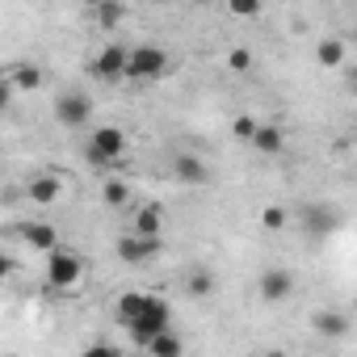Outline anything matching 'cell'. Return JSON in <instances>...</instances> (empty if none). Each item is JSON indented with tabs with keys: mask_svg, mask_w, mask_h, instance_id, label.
I'll use <instances>...</instances> for the list:
<instances>
[{
	"mask_svg": "<svg viewBox=\"0 0 357 357\" xmlns=\"http://www.w3.org/2000/svg\"><path fill=\"white\" fill-rule=\"evenodd\" d=\"M118 324L130 332V340L135 344H151V336H160L164 328H172V311H168V303L164 298H155V294H143V290H126L122 298H118Z\"/></svg>",
	"mask_w": 357,
	"mask_h": 357,
	"instance_id": "1",
	"label": "cell"
},
{
	"mask_svg": "<svg viewBox=\"0 0 357 357\" xmlns=\"http://www.w3.org/2000/svg\"><path fill=\"white\" fill-rule=\"evenodd\" d=\"M84 282V257L76 252V248H68V244H59V248H51L47 252V286L51 290H76Z\"/></svg>",
	"mask_w": 357,
	"mask_h": 357,
	"instance_id": "2",
	"label": "cell"
},
{
	"mask_svg": "<svg viewBox=\"0 0 357 357\" xmlns=\"http://www.w3.org/2000/svg\"><path fill=\"white\" fill-rule=\"evenodd\" d=\"M168 72V51L164 47H135L130 59H126V80L130 84H147V80H160Z\"/></svg>",
	"mask_w": 357,
	"mask_h": 357,
	"instance_id": "3",
	"label": "cell"
},
{
	"mask_svg": "<svg viewBox=\"0 0 357 357\" xmlns=\"http://www.w3.org/2000/svg\"><path fill=\"white\" fill-rule=\"evenodd\" d=\"M84 155H89V164H97V168L118 164V160L126 155V135H122L118 126H97V130L89 135V143H84Z\"/></svg>",
	"mask_w": 357,
	"mask_h": 357,
	"instance_id": "4",
	"label": "cell"
},
{
	"mask_svg": "<svg viewBox=\"0 0 357 357\" xmlns=\"http://www.w3.org/2000/svg\"><path fill=\"white\" fill-rule=\"evenodd\" d=\"M126 59H130V51L118 47V43H109V47H101V51L93 55L89 76L101 80V84H118V80H126Z\"/></svg>",
	"mask_w": 357,
	"mask_h": 357,
	"instance_id": "5",
	"label": "cell"
},
{
	"mask_svg": "<svg viewBox=\"0 0 357 357\" xmlns=\"http://www.w3.org/2000/svg\"><path fill=\"white\" fill-rule=\"evenodd\" d=\"M298 227H303L311 240H328V236H336V227H340V211L328 206V202H307V206L298 211Z\"/></svg>",
	"mask_w": 357,
	"mask_h": 357,
	"instance_id": "6",
	"label": "cell"
},
{
	"mask_svg": "<svg viewBox=\"0 0 357 357\" xmlns=\"http://www.w3.org/2000/svg\"><path fill=\"white\" fill-rule=\"evenodd\" d=\"M160 252H164V236H139V231H126V236L118 240V261H122V265H151Z\"/></svg>",
	"mask_w": 357,
	"mask_h": 357,
	"instance_id": "7",
	"label": "cell"
},
{
	"mask_svg": "<svg viewBox=\"0 0 357 357\" xmlns=\"http://www.w3.org/2000/svg\"><path fill=\"white\" fill-rule=\"evenodd\" d=\"M55 118H59L68 130H80V126L93 122V101H89L84 93H63V97L55 101Z\"/></svg>",
	"mask_w": 357,
	"mask_h": 357,
	"instance_id": "8",
	"label": "cell"
},
{
	"mask_svg": "<svg viewBox=\"0 0 357 357\" xmlns=\"http://www.w3.org/2000/svg\"><path fill=\"white\" fill-rule=\"evenodd\" d=\"M59 194H63V176L59 172H38V176H30V185H26V198L34 206H51V202H59Z\"/></svg>",
	"mask_w": 357,
	"mask_h": 357,
	"instance_id": "9",
	"label": "cell"
},
{
	"mask_svg": "<svg viewBox=\"0 0 357 357\" xmlns=\"http://www.w3.org/2000/svg\"><path fill=\"white\" fill-rule=\"evenodd\" d=\"M172 176H176L181 185H206V181H211V168L202 164V155L181 151V155H172Z\"/></svg>",
	"mask_w": 357,
	"mask_h": 357,
	"instance_id": "10",
	"label": "cell"
},
{
	"mask_svg": "<svg viewBox=\"0 0 357 357\" xmlns=\"http://www.w3.org/2000/svg\"><path fill=\"white\" fill-rule=\"evenodd\" d=\"M257 290H261L265 303H282V298H290V290H294V273H290V269H265L261 282H257Z\"/></svg>",
	"mask_w": 357,
	"mask_h": 357,
	"instance_id": "11",
	"label": "cell"
},
{
	"mask_svg": "<svg viewBox=\"0 0 357 357\" xmlns=\"http://www.w3.org/2000/svg\"><path fill=\"white\" fill-rule=\"evenodd\" d=\"M252 151L257 155H282L286 151V135H282V126H273V122H261L257 126V135H252Z\"/></svg>",
	"mask_w": 357,
	"mask_h": 357,
	"instance_id": "12",
	"label": "cell"
},
{
	"mask_svg": "<svg viewBox=\"0 0 357 357\" xmlns=\"http://www.w3.org/2000/svg\"><path fill=\"white\" fill-rule=\"evenodd\" d=\"M5 89L9 93H34V89H43V72L34 63H13L5 76Z\"/></svg>",
	"mask_w": 357,
	"mask_h": 357,
	"instance_id": "13",
	"label": "cell"
},
{
	"mask_svg": "<svg viewBox=\"0 0 357 357\" xmlns=\"http://www.w3.org/2000/svg\"><path fill=\"white\" fill-rule=\"evenodd\" d=\"M164 211L155 206V202H147V206H135V219H130V231H139V236H164Z\"/></svg>",
	"mask_w": 357,
	"mask_h": 357,
	"instance_id": "14",
	"label": "cell"
},
{
	"mask_svg": "<svg viewBox=\"0 0 357 357\" xmlns=\"http://www.w3.org/2000/svg\"><path fill=\"white\" fill-rule=\"evenodd\" d=\"M22 240H26L34 252H51V248H59V236H55L51 223H26V227H22Z\"/></svg>",
	"mask_w": 357,
	"mask_h": 357,
	"instance_id": "15",
	"label": "cell"
},
{
	"mask_svg": "<svg viewBox=\"0 0 357 357\" xmlns=\"http://www.w3.org/2000/svg\"><path fill=\"white\" fill-rule=\"evenodd\" d=\"M311 328H315L319 336H344V332H349V319H344L340 311H315V315H311Z\"/></svg>",
	"mask_w": 357,
	"mask_h": 357,
	"instance_id": "16",
	"label": "cell"
},
{
	"mask_svg": "<svg viewBox=\"0 0 357 357\" xmlns=\"http://www.w3.org/2000/svg\"><path fill=\"white\" fill-rule=\"evenodd\" d=\"M315 59H319V68H340L344 63V43L340 38H324L315 47Z\"/></svg>",
	"mask_w": 357,
	"mask_h": 357,
	"instance_id": "17",
	"label": "cell"
},
{
	"mask_svg": "<svg viewBox=\"0 0 357 357\" xmlns=\"http://www.w3.org/2000/svg\"><path fill=\"white\" fill-rule=\"evenodd\" d=\"M147 349H151L155 357H176V353H181L185 344H181V336H176L172 328H164L160 336H151V344H147Z\"/></svg>",
	"mask_w": 357,
	"mask_h": 357,
	"instance_id": "18",
	"label": "cell"
},
{
	"mask_svg": "<svg viewBox=\"0 0 357 357\" xmlns=\"http://www.w3.org/2000/svg\"><path fill=\"white\" fill-rule=\"evenodd\" d=\"M101 198H105L109 206H126V202H130V185L122 181V176H109V181L101 185Z\"/></svg>",
	"mask_w": 357,
	"mask_h": 357,
	"instance_id": "19",
	"label": "cell"
},
{
	"mask_svg": "<svg viewBox=\"0 0 357 357\" xmlns=\"http://www.w3.org/2000/svg\"><path fill=\"white\" fill-rule=\"evenodd\" d=\"M185 290H190L194 298H206V294H215V273H206V269H194V273L185 278Z\"/></svg>",
	"mask_w": 357,
	"mask_h": 357,
	"instance_id": "20",
	"label": "cell"
},
{
	"mask_svg": "<svg viewBox=\"0 0 357 357\" xmlns=\"http://www.w3.org/2000/svg\"><path fill=\"white\" fill-rule=\"evenodd\" d=\"M286 223H290V215H286L282 206H265V211H261V227H265V231H282Z\"/></svg>",
	"mask_w": 357,
	"mask_h": 357,
	"instance_id": "21",
	"label": "cell"
},
{
	"mask_svg": "<svg viewBox=\"0 0 357 357\" xmlns=\"http://www.w3.org/2000/svg\"><path fill=\"white\" fill-rule=\"evenodd\" d=\"M257 126H261V122H257L252 114H240V118L231 122V135H236V139H244V143H252V135H257Z\"/></svg>",
	"mask_w": 357,
	"mask_h": 357,
	"instance_id": "22",
	"label": "cell"
},
{
	"mask_svg": "<svg viewBox=\"0 0 357 357\" xmlns=\"http://www.w3.org/2000/svg\"><path fill=\"white\" fill-rule=\"evenodd\" d=\"M227 68H231V72H248V68H252V51H248V47H236V51L227 55Z\"/></svg>",
	"mask_w": 357,
	"mask_h": 357,
	"instance_id": "23",
	"label": "cell"
},
{
	"mask_svg": "<svg viewBox=\"0 0 357 357\" xmlns=\"http://www.w3.org/2000/svg\"><path fill=\"white\" fill-rule=\"evenodd\" d=\"M227 9H231L236 17H257V13H261V0H227Z\"/></svg>",
	"mask_w": 357,
	"mask_h": 357,
	"instance_id": "24",
	"label": "cell"
},
{
	"mask_svg": "<svg viewBox=\"0 0 357 357\" xmlns=\"http://www.w3.org/2000/svg\"><path fill=\"white\" fill-rule=\"evenodd\" d=\"M118 17H122V9L114 5V0H105V5H97V22H101V26H118Z\"/></svg>",
	"mask_w": 357,
	"mask_h": 357,
	"instance_id": "25",
	"label": "cell"
},
{
	"mask_svg": "<svg viewBox=\"0 0 357 357\" xmlns=\"http://www.w3.org/2000/svg\"><path fill=\"white\" fill-rule=\"evenodd\" d=\"M349 89H353V93H357V68H353V76H349Z\"/></svg>",
	"mask_w": 357,
	"mask_h": 357,
	"instance_id": "26",
	"label": "cell"
}]
</instances>
